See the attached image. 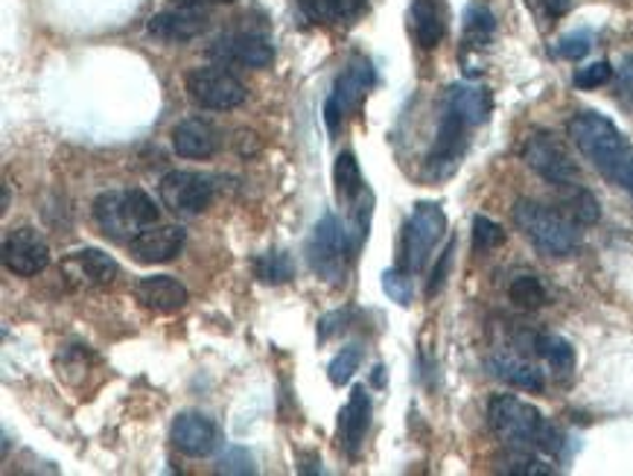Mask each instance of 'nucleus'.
Here are the masks:
<instances>
[{"label":"nucleus","instance_id":"58836bf2","mask_svg":"<svg viewBox=\"0 0 633 476\" xmlns=\"http://www.w3.org/2000/svg\"><path fill=\"white\" fill-rule=\"evenodd\" d=\"M531 12L544 15L546 21H555V18H563L572 9V0H526Z\"/></svg>","mask_w":633,"mask_h":476},{"label":"nucleus","instance_id":"a878e982","mask_svg":"<svg viewBox=\"0 0 633 476\" xmlns=\"http://www.w3.org/2000/svg\"><path fill=\"white\" fill-rule=\"evenodd\" d=\"M494 15H490V9L487 7H471L467 9V15H464V47L467 50H482L487 42H490V35H494Z\"/></svg>","mask_w":633,"mask_h":476},{"label":"nucleus","instance_id":"f3484780","mask_svg":"<svg viewBox=\"0 0 633 476\" xmlns=\"http://www.w3.org/2000/svg\"><path fill=\"white\" fill-rule=\"evenodd\" d=\"M368 427H371V398H368L366 387H357L350 392V401L345 403V410L339 412V430H336L339 447L348 453L350 459L359 456Z\"/></svg>","mask_w":633,"mask_h":476},{"label":"nucleus","instance_id":"5701e85b","mask_svg":"<svg viewBox=\"0 0 633 476\" xmlns=\"http://www.w3.org/2000/svg\"><path fill=\"white\" fill-rule=\"evenodd\" d=\"M447 108L458 112L467 126H479L490 117L494 99H490V91L482 88V85L462 83L447 91Z\"/></svg>","mask_w":633,"mask_h":476},{"label":"nucleus","instance_id":"423d86ee","mask_svg":"<svg viewBox=\"0 0 633 476\" xmlns=\"http://www.w3.org/2000/svg\"><path fill=\"white\" fill-rule=\"evenodd\" d=\"M447 231V214L435 202H418L403 231V269L418 275Z\"/></svg>","mask_w":633,"mask_h":476},{"label":"nucleus","instance_id":"b1692460","mask_svg":"<svg viewBox=\"0 0 633 476\" xmlns=\"http://www.w3.org/2000/svg\"><path fill=\"white\" fill-rule=\"evenodd\" d=\"M535 348L549 362V369L555 374H560V378L572 374V369H576V348L569 346L567 339L558 337V334H544V337L535 339Z\"/></svg>","mask_w":633,"mask_h":476},{"label":"nucleus","instance_id":"473e14b6","mask_svg":"<svg viewBox=\"0 0 633 476\" xmlns=\"http://www.w3.org/2000/svg\"><path fill=\"white\" fill-rule=\"evenodd\" d=\"M298 7L316 24H336L345 18V0H298Z\"/></svg>","mask_w":633,"mask_h":476},{"label":"nucleus","instance_id":"ea45409f","mask_svg":"<svg viewBox=\"0 0 633 476\" xmlns=\"http://www.w3.org/2000/svg\"><path fill=\"white\" fill-rule=\"evenodd\" d=\"M176 3H187V7H208V9H211L213 0H176Z\"/></svg>","mask_w":633,"mask_h":476},{"label":"nucleus","instance_id":"0eeeda50","mask_svg":"<svg viewBox=\"0 0 633 476\" xmlns=\"http://www.w3.org/2000/svg\"><path fill=\"white\" fill-rule=\"evenodd\" d=\"M187 94H190L196 106L211 108V112H231V108L243 106L245 97H249L245 85L220 65L190 71L187 74Z\"/></svg>","mask_w":633,"mask_h":476},{"label":"nucleus","instance_id":"72a5a7b5","mask_svg":"<svg viewBox=\"0 0 633 476\" xmlns=\"http://www.w3.org/2000/svg\"><path fill=\"white\" fill-rule=\"evenodd\" d=\"M505 243V231L503 225H496L494 220H487V216H476L473 220V248L476 252H490V248L503 246Z\"/></svg>","mask_w":633,"mask_h":476},{"label":"nucleus","instance_id":"c9c22d12","mask_svg":"<svg viewBox=\"0 0 633 476\" xmlns=\"http://www.w3.org/2000/svg\"><path fill=\"white\" fill-rule=\"evenodd\" d=\"M610 80H613V67H610V62H593V65L581 67L572 83H576V88L581 91H593L599 88V85L610 83Z\"/></svg>","mask_w":633,"mask_h":476},{"label":"nucleus","instance_id":"c756f323","mask_svg":"<svg viewBox=\"0 0 633 476\" xmlns=\"http://www.w3.org/2000/svg\"><path fill=\"white\" fill-rule=\"evenodd\" d=\"M567 208L569 214H572V220L581 222V225H593V222H599L601 216L595 197L590 190L581 188V184H572V193L567 197Z\"/></svg>","mask_w":633,"mask_h":476},{"label":"nucleus","instance_id":"c85d7f7f","mask_svg":"<svg viewBox=\"0 0 633 476\" xmlns=\"http://www.w3.org/2000/svg\"><path fill=\"white\" fill-rule=\"evenodd\" d=\"M359 362H362V351H359V346L341 348V351L334 357V362L327 366V378H330L334 387H345V383H350V378L359 371Z\"/></svg>","mask_w":633,"mask_h":476},{"label":"nucleus","instance_id":"4468645a","mask_svg":"<svg viewBox=\"0 0 633 476\" xmlns=\"http://www.w3.org/2000/svg\"><path fill=\"white\" fill-rule=\"evenodd\" d=\"M471 129V126L464 124V117L453 108H444V117H441L439 124V135H435V144H432L430 152V170L439 179L450 176L458 167V158L464 152V131Z\"/></svg>","mask_w":633,"mask_h":476},{"label":"nucleus","instance_id":"9b49d317","mask_svg":"<svg viewBox=\"0 0 633 476\" xmlns=\"http://www.w3.org/2000/svg\"><path fill=\"white\" fill-rule=\"evenodd\" d=\"M50 248L48 240L41 237L35 229H12L3 240V266L12 275L33 278L39 272L48 269Z\"/></svg>","mask_w":633,"mask_h":476},{"label":"nucleus","instance_id":"6e6552de","mask_svg":"<svg viewBox=\"0 0 633 476\" xmlns=\"http://www.w3.org/2000/svg\"><path fill=\"white\" fill-rule=\"evenodd\" d=\"M373 85V67L366 56H354L348 62V67L341 71L339 80L334 85V94L327 97L325 103V124L330 129V135H336L345 120L348 112L359 108L366 91Z\"/></svg>","mask_w":633,"mask_h":476},{"label":"nucleus","instance_id":"1a4fd4ad","mask_svg":"<svg viewBox=\"0 0 633 476\" xmlns=\"http://www.w3.org/2000/svg\"><path fill=\"white\" fill-rule=\"evenodd\" d=\"M158 197L161 205L176 216H196L211 205L213 181L193 170H172L158 184Z\"/></svg>","mask_w":633,"mask_h":476},{"label":"nucleus","instance_id":"20e7f679","mask_svg":"<svg viewBox=\"0 0 633 476\" xmlns=\"http://www.w3.org/2000/svg\"><path fill=\"white\" fill-rule=\"evenodd\" d=\"M514 222L517 229L528 237V243L546 257H569L576 255L578 243V229L576 222L567 220L563 214L552 211V208L540 205V202H528L520 199L514 205Z\"/></svg>","mask_w":633,"mask_h":476},{"label":"nucleus","instance_id":"9d476101","mask_svg":"<svg viewBox=\"0 0 633 476\" xmlns=\"http://www.w3.org/2000/svg\"><path fill=\"white\" fill-rule=\"evenodd\" d=\"M523 161H526L540 179L549 181V184H558V188H572V184H578L576 161H572L567 149L560 147L558 140H555L552 135H546V131H535V135L526 140Z\"/></svg>","mask_w":633,"mask_h":476},{"label":"nucleus","instance_id":"a211bd4d","mask_svg":"<svg viewBox=\"0 0 633 476\" xmlns=\"http://www.w3.org/2000/svg\"><path fill=\"white\" fill-rule=\"evenodd\" d=\"M131 293H135L140 307L161 313V316L181 310L187 304V287L172 275H149V278L135 281Z\"/></svg>","mask_w":633,"mask_h":476},{"label":"nucleus","instance_id":"aec40b11","mask_svg":"<svg viewBox=\"0 0 633 476\" xmlns=\"http://www.w3.org/2000/svg\"><path fill=\"white\" fill-rule=\"evenodd\" d=\"M172 147L181 158H211L220 149V131L211 120L190 117L172 129Z\"/></svg>","mask_w":633,"mask_h":476},{"label":"nucleus","instance_id":"dca6fc26","mask_svg":"<svg viewBox=\"0 0 633 476\" xmlns=\"http://www.w3.org/2000/svg\"><path fill=\"white\" fill-rule=\"evenodd\" d=\"M184 229L181 225H149L129 243L131 257L138 263H170L184 248Z\"/></svg>","mask_w":633,"mask_h":476},{"label":"nucleus","instance_id":"393cba45","mask_svg":"<svg viewBox=\"0 0 633 476\" xmlns=\"http://www.w3.org/2000/svg\"><path fill=\"white\" fill-rule=\"evenodd\" d=\"M334 184H336V197L341 199V202H354V199L362 193V170H359V161L350 152H341L339 158H336L334 165Z\"/></svg>","mask_w":633,"mask_h":476},{"label":"nucleus","instance_id":"ddd939ff","mask_svg":"<svg viewBox=\"0 0 633 476\" xmlns=\"http://www.w3.org/2000/svg\"><path fill=\"white\" fill-rule=\"evenodd\" d=\"M172 444L190 459H204L220 447V430L199 412H181L172 421Z\"/></svg>","mask_w":633,"mask_h":476},{"label":"nucleus","instance_id":"7ed1b4c3","mask_svg":"<svg viewBox=\"0 0 633 476\" xmlns=\"http://www.w3.org/2000/svg\"><path fill=\"white\" fill-rule=\"evenodd\" d=\"M94 222L114 243H131L158 222V208L144 190H106L94 199Z\"/></svg>","mask_w":633,"mask_h":476},{"label":"nucleus","instance_id":"2eb2a0df","mask_svg":"<svg viewBox=\"0 0 633 476\" xmlns=\"http://www.w3.org/2000/svg\"><path fill=\"white\" fill-rule=\"evenodd\" d=\"M62 272L82 287H112L117 275H120V266L112 255L99 252V248H80V252H71L65 257Z\"/></svg>","mask_w":633,"mask_h":476},{"label":"nucleus","instance_id":"f704fd0d","mask_svg":"<svg viewBox=\"0 0 633 476\" xmlns=\"http://www.w3.org/2000/svg\"><path fill=\"white\" fill-rule=\"evenodd\" d=\"M590 47H593V35L587 33V30H578V33L563 35L555 50H558L560 59L578 62V59H584L587 53H590Z\"/></svg>","mask_w":633,"mask_h":476},{"label":"nucleus","instance_id":"412c9836","mask_svg":"<svg viewBox=\"0 0 633 476\" xmlns=\"http://www.w3.org/2000/svg\"><path fill=\"white\" fill-rule=\"evenodd\" d=\"M487 369L494 378H499L503 383L514 389H526V392H544V371L531 366L528 360L517 357V353H494L487 360Z\"/></svg>","mask_w":633,"mask_h":476},{"label":"nucleus","instance_id":"4be33fe9","mask_svg":"<svg viewBox=\"0 0 633 476\" xmlns=\"http://www.w3.org/2000/svg\"><path fill=\"white\" fill-rule=\"evenodd\" d=\"M447 33V18L441 0H412V35L423 50L439 47Z\"/></svg>","mask_w":633,"mask_h":476},{"label":"nucleus","instance_id":"f8f14e48","mask_svg":"<svg viewBox=\"0 0 633 476\" xmlns=\"http://www.w3.org/2000/svg\"><path fill=\"white\" fill-rule=\"evenodd\" d=\"M208 7H187V3H172L158 15L149 18V33L163 42H190L199 33L208 30Z\"/></svg>","mask_w":633,"mask_h":476},{"label":"nucleus","instance_id":"79ce46f5","mask_svg":"<svg viewBox=\"0 0 633 476\" xmlns=\"http://www.w3.org/2000/svg\"><path fill=\"white\" fill-rule=\"evenodd\" d=\"M222 3H234V0H222Z\"/></svg>","mask_w":633,"mask_h":476},{"label":"nucleus","instance_id":"e433bc0d","mask_svg":"<svg viewBox=\"0 0 633 476\" xmlns=\"http://www.w3.org/2000/svg\"><path fill=\"white\" fill-rule=\"evenodd\" d=\"M453 252H455V240H450L447 248H444V255L439 257V263H435V269H432L430 275V284H426V296H439L441 287H444V281H447L450 275V266H453Z\"/></svg>","mask_w":633,"mask_h":476},{"label":"nucleus","instance_id":"f03ea898","mask_svg":"<svg viewBox=\"0 0 633 476\" xmlns=\"http://www.w3.org/2000/svg\"><path fill=\"white\" fill-rule=\"evenodd\" d=\"M487 424L508 451H537L546 456H558L563 447L560 430L549 424L537 406L514 394H496L487 406Z\"/></svg>","mask_w":633,"mask_h":476},{"label":"nucleus","instance_id":"cd10ccee","mask_svg":"<svg viewBox=\"0 0 633 476\" xmlns=\"http://www.w3.org/2000/svg\"><path fill=\"white\" fill-rule=\"evenodd\" d=\"M508 296L523 310H537L546 304V287L537 275H517L508 287Z\"/></svg>","mask_w":633,"mask_h":476},{"label":"nucleus","instance_id":"f257e3e1","mask_svg":"<svg viewBox=\"0 0 633 476\" xmlns=\"http://www.w3.org/2000/svg\"><path fill=\"white\" fill-rule=\"evenodd\" d=\"M569 138L581 149V156L599 170L610 184H616L633 197V147L616 129V124L595 112H578L569 120Z\"/></svg>","mask_w":633,"mask_h":476},{"label":"nucleus","instance_id":"39448f33","mask_svg":"<svg viewBox=\"0 0 633 476\" xmlns=\"http://www.w3.org/2000/svg\"><path fill=\"white\" fill-rule=\"evenodd\" d=\"M307 263L318 278L327 281L330 287H339L348 272V257L357 255L350 243V231L336 220L334 214H325L316 222V229L307 240Z\"/></svg>","mask_w":633,"mask_h":476},{"label":"nucleus","instance_id":"a19ab883","mask_svg":"<svg viewBox=\"0 0 633 476\" xmlns=\"http://www.w3.org/2000/svg\"><path fill=\"white\" fill-rule=\"evenodd\" d=\"M373 383H377V387H382V366H377V369H373Z\"/></svg>","mask_w":633,"mask_h":476},{"label":"nucleus","instance_id":"4c0bfd02","mask_svg":"<svg viewBox=\"0 0 633 476\" xmlns=\"http://www.w3.org/2000/svg\"><path fill=\"white\" fill-rule=\"evenodd\" d=\"M348 319H350V310H336V313L321 316V321H318V339L327 342L330 337H336L339 330L348 328Z\"/></svg>","mask_w":633,"mask_h":476},{"label":"nucleus","instance_id":"7c9ffc66","mask_svg":"<svg viewBox=\"0 0 633 476\" xmlns=\"http://www.w3.org/2000/svg\"><path fill=\"white\" fill-rule=\"evenodd\" d=\"M382 289L391 302H398L400 307H409L414 298V287H412V272H407L403 266L400 269H389L382 275Z\"/></svg>","mask_w":633,"mask_h":476},{"label":"nucleus","instance_id":"bb28decb","mask_svg":"<svg viewBox=\"0 0 633 476\" xmlns=\"http://www.w3.org/2000/svg\"><path fill=\"white\" fill-rule=\"evenodd\" d=\"M254 275L263 281V284H286V281L295 278V263L293 257L286 255V252H266L254 261Z\"/></svg>","mask_w":633,"mask_h":476},{"label":"nucleus","instance_id":"2f4dec72","mask_svg":"<svg viewBox=\"0 0 633 476\" xmlns=\"http://www.w3.org/2000/svg\"><path fill=\"white\" fill-rule=\"evenodd\" d=\"M217 470H220V474H231V476L257 474L252 453L245 451V447H236V444H231V447H225V451L220 453V459H217Z\"/></svg>","mask_w":633,"mask_h":476},{"label":"nucleus","instance_id":"6ab92c4d","mask_svg":"<svg viewBox=\"0 0 633 476\" xmlns=\"http://www.w3.org/2000/svg\"><path fill=\"white\" fill-rule=\"evenodd\" d=\"M213 56L225 59V62H236V65H249V67H268L272 59H275V50L266 39L254 33H236V35H225L217 42V47H211Z\"/></svg>","mask_w":633,"mask_h":476}]
</instances>
